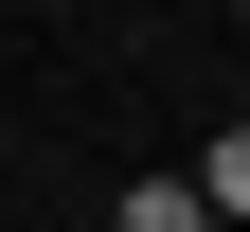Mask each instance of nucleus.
Returning <instances> with one entry per match:
<instances>
[{
  "label": "nucleus",
  "mask_w": 250,
  "mask_h": 232,
  "mask_svg": "<svg viewBox=\"0 0 250 232\" xmlns=\"http://www.w3.org/2000/svg\"><path fill=\"white\" fill-rule=\"evenodd\" d=\"M179 196H197L214 232H250V125H214V143H197V179H179Z\"/></svg>",
  "instance_id": "f257e3e1"
},
{
  "label": "nucleus",
  "mask_w": 250,
  "mask_h": 232,
  "mask_svg": "<svg viewBox=\"0 0 250 232\" xmlns=\"http://www.w3.org/2000/svg\"><path fill=\"white\" fill-rule=\"evenodd\" d=\"M125 232H214V214H197L179 179H143V196H125Z\"/></svg>",
  "instance_id": "f03ea898"
}]
</instances>
